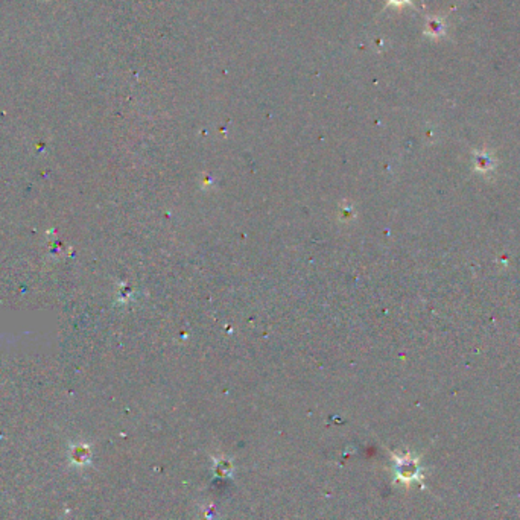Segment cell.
<instances>
[{"label":"cell","mask_w":520,"mask_h":520,"mask_svg":"<svg viewBox=\"0 0 520 520\" xmlns=\"http://www.w3.org/2000/svg\"><path fill=\"white\" fill-rule=\"evenodd\" d=\"M426 34L429 37H443L446 34V23L444 19L442 17H428V23H426Z\"/></svg>","instance_id":"cell-1"},{"label":"cell","mask_w":520,"mask_h":520,"mask_svg":"<svg viewBox=\"0 0 520 520\" xmlns=\"http://www.w3.org/2000/svg\"><path fill=\"white\" fill-rule=\"evenodd\" d=\"M388 3L394 5V6H403V5L411 3V0H388Z\"/></svg>","instance_id":"cell-2"}]
</instances>
